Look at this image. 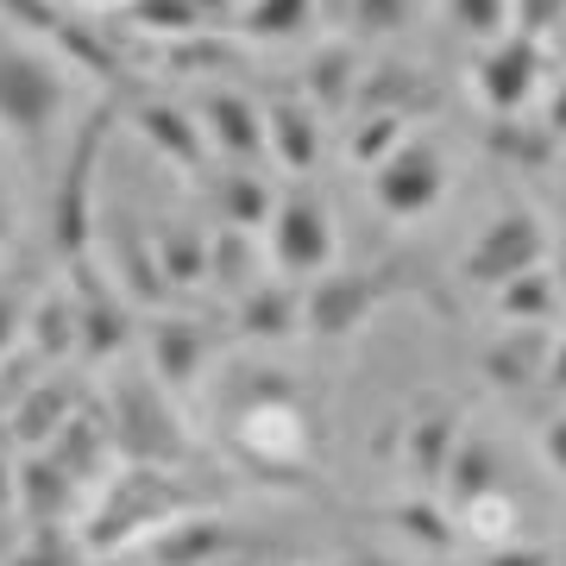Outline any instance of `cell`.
Listing matches in <instances>:
<instances>
[{
    "instance_id": "d4e9b609",
    "label": "cell",
    "mask_w": 566,
    "mask_h": 566,
    "mask_svg": "<svg viewBox=\"0 0 566 566\" xmlns=\"http://www.w3.org/2000/svg\"><path fill=\"white\" fill-rule=\"evenodd\" d=\"M158 259H164V271H170V277H202V240H196V233H189V227H164L158 233Z\"/></svg>"
},
{
    "instance_id": "8992f818",
    "label": "cell",
    "mask_w": 566,
    "mask_h": 566,
    "mask_svg": "<svg viewBox=\"0 0 566 566\" xmlns=\"http://www.w3.org/2000/svg\"><path fill=\"white\" fill-rule=\"evenodd\" d=\"M390 271H353V277H327L315 296H303V327L308 334H353V327L385 303Z\"/></svg>"
},
{
    "instance_id": "f1b7e54d",
    "label": "cell",
    "mask_w": 566,
    "mask_h": 566,
    "mask_svg": "<svg viewBox=\"0 0 566 566\" xmlns=\"http://www.w3.org/2000/svg\"><path fill=\"white\" fill-rule=\"evenodd\" d=\"M542 114H547V139H566V82H554L542 95Z\"/></svg>"
},
{
    "instance_id": "f546056e",
    "label": "cell",
    "mask_w": 566,
    "mask_h": 566,
    "mask_svg": "<svg viewBox=\"0 0 566 566\" xmlns=\"http://www.w3.org/2000/svg\"><path fill=\"white\" fill-rule=\"evenodd\" d=\"M491 566H554V560H547L542 547H516V542H510V547H497V560H491Z\"/></svg>"
},
{
    "instance_id": "30bf717a",
    "label": "cell",
    "mask_w": 566,
    "mask_h": 566,
    "mask_svg": "<svg viewBox=\"0 0 566 566\" xmlns=\"http://www.w3.org/2000/svg\"><path fill=\"white\" fill-rule=\"evenodd\" d=\"M460 434H465V422H460V409L453 403H428L416 422H409V472L416 479H441L447 472V460H453V447H460Z\"/></svg>"
},
{
    "instance_id": "83f0119b",
    "label": "cell",
    "mask_w": 566,
    "mask_h": 566,
    "mask_svg": "<svg viewBox=\"0 0 566 566\" xmlns=\"http://www.w3.org/2000/svg\"><path fill=\"white\" fill-rule=\"evenodd\" d=\"M542 453H547V465L566 479V416H554V422L542 428Z\"/></svg>"
},
{
    "instance_id": "d6a6232c",
    "label": "cell",
    "mask_w": 566,
    "mask_h": 566,
    "mask_svg": "<svg viewBox=\"0 0 566 566\" xmlns=\"http://www.w3.org/2000/svg\"><path fill=\"white\" fill-rule=\"evenodd\" d=\"M7 233H13V214H7V202H0V240H7Z\"/></svg>"
},
{
    "instance_id": "3957f363",
    "label": "cell",
    "mask_w": 566,
    "mask_h": 566,
    "mask_svg": "<svg viewBox=\"0 0 566 566\" xmlns=\"http://www.w3.org/2000/svg\"><path fill=\"white\" fill-rule=\"evenodd\" d=\"M542 76H547V51L535 39H491V51L472 63L479 102L491 107V120H523L528 102H542Z\"/></svg>"
},
{
    "instance_id": "44dd1931",
    "label": "cell",
    "mask_w": 566,
    "mask_h": 566,
    "mask_svg": "<svg viewBox=\"0 0 566 566\" xmlns=\"http://www.w3.org/2000/svg\"><path fill=\"white\" fill-rule=\"evenodd\" d=\"M0 20L13 25V32H25V44H39V39H57L70 13H63L57 0H0Z\"/></svg>"
},
{
    "instance_id": "ac0fdd59",
    "label": "cell",
    "mask_w": 566,
    "mask_h": 566,
    "mask_svg": "<svg viewBox=\"0 0 566 566\" xmlns=\"http://www.w3.org/2000/svg\"><path fill=\"white\" fill-rule=\"evenodd\" d=\"M497 308H504L510 327H542L547 315L560 308V277L542 264V271H528V277L504 283V290H497Z\"/></svg>"
},
{
    "instance_id": "6da1fadb",
    "label": "cell",
    "mask_w": 566,
    "mask_h": 566,
    "mask_svg": "<svg viewBox=\"0 0 566 566\" xmlns=\"http://www.w3.org/2000/svg\"><path fill=\"white\" fill-rule=\"evenodd\" d=\"M63 107H70V82L57 63L32 44H0V133L20 139L32 158H44Z\"/></svg>"
},
{
    "instance_id": "ba28073f",
    "label": "cell",
    "mask_w": 566,
    "mask_h": 566,
    "mask_svg": "<svg viewBox=\"0 0 566 566\" xmlns=\"http://www.w3.org/2000/svg\"><path fill=\"white\" fill-rule=\"evenodd\" d=\"M102 133H107V114L82 126L76 151H70V170H63V196H57V245L76 259L82 245H88V189H95V164H102Z\"/></svg>"
},
{
    "instance_id": "2e32d148",
    "label": "cell",
    "mask_w": 566,
    "mask_h": 566,
    "mask_svg": "<svg viewBox=\"0 0 566 566\" xmlns=\"http://www.w3.org/2000/svg\"><path fill=\"white\" fill-rule=\"evenodd\" d=\"M303 422H296V409L290 403H259L252 416L240 422V447H252V453H264V460H296L303 453Z\"/></svg>"
},
{
    "instance_id": "1f68e13d",
    "label": "cell",
    "mask_w": 566,
    "mask_h": 566,
    "mask_svg": "<svg viewBox=\"0 0 566 566\" xmlns=\"http://www.w3.org/2000/svg\"><path fill=\"white\" fill-rule=\"evenodd\" d=\"M13 327H20V303L0 296V353H7V340H13Z\"/></svg>"
},
{
    "instance_id": "4fadbf2b",
    "label": "cell",
    "mask_w": 566,
    "mask_h": 566,
    "mask_svg": "<svg viewBox=\"0 0 566 566\" xmlns=\"http://www.w3.org/2000/svg\"><path fill=\"white\" fill-rule=\"evenodd\" d=\"M447 485V504H479V497H491L497 491V453H491V441H479V434H460V447H453V460H447L441 472Z\"/></svg>"
},
{
    "instance_id": "7a4b0ae2",
    "label": "cell",
    "mask_w": 566,
    "mask_h": 566,
    "mask_svg": "<svg viewBox=\"0 0 566 566\" xmlns=\"http://www.w3.org/2000/svg\"><path fill=\"white\" fill-rule=\"evenodd\" d=\"M547 245L554 240H547V227H542L535 208H504V214L472 240V252H465V277L479 283V290H504V283L542 271Z\"/></svg>"
},
{
    "instance_id": "7c38bea8",
    "label": "cell",
    "mask_w": 566,
    "mask_h": 566,
    "mask_svg": "<svg viewBox=\"0 0 566 566\" xmlns=\"http://www.w3.org/2000/svg\"><path fill=\"white\" fill-rule=\"evenodd\" d=\"M547 353H554V340H547L542 327H516L510 340H497V346H491L485 371H491V378H497L504 390H528V385H542Z\"/></svg>"
},
{
    "instance_id": "7402d4cb",
    "label": "cell",
    "mask_w": 566,
    "mask_h": 566,
    "mask_svg": "<svg viewBox=\"0 0 566 566\" xmlns=\"http://www.w3.org/2000/svg\"><path fill=\"white\" fill-rule=\"evenodd\" d=\"M416 13V0H346V20L359 25L365 39H397Z\"/></svg>"
},
{
    "instance_id": "e575fe53",
    "label": "cell",
    "mask_w": 566,
    "mask_h": 566,
    "mask_svg": "<svg viewBox=\"0 0 566 566\" xmlns=\"http://www.w3.org/2000/svg\"><path fill=\"white\" fill-rule=\"evenodd\" d=\"M554 277H560V290H566V240H560V271H554Z\"/></svg>"
},
{
    "instance_id": "cb8c5ba5",
    "label": "cell",
    "mask_w": 566,
    "mask_h": 566,
    "mask_svg": "<svg viewBox=\"0 0 566 566\" xmlns=\"http://www.w3.org/2000/svg\"><path fill=\"white\" fill-rule=\"evenodd\" d=\"M447 13L465 39H504L510 25V0H447Z\"/></svg>"
},
{
    "instance_id": "8fae6325",
    "label": "cell",
    "mask_w": 566,
    "mask_h": 566,
    "mask_svg": "<svg viewBox=\"0 0 566 566\" xmlns=\"http://www.w3.org/2000/svg\"><path fill=\"white\" fill-rule=\"evenodd\" d=\"M315 13H322V0H240L233 25L252 44H290L315 25Z\"/></svg>"
},
{
    "instance_id": "9c48e42d",
    "label": "cell",
    "mask_w": 566,
    "mask_h": 566,
    "mask_svg": "<svg viewBox=\"0 0 566 566\" xmlns=\"http://www.w3.org/2000/svg\"><path fill=\"white\" fill-rule=\"evenodd\" d=\"M264 151L283 164V170H315L322 164V114L303 102V95H277L264 107Z\"/></svg>"
},
{
    "instance_id": "e0dca14e",
    "label": "cell",
    "mask_w": 566,
    "mask_h": 566,
    "mask_svg": "<svg viewBox=\"0 0 566 566\" xmlns=\"http://www.w3.org/2000/svg\"><path fill=\"white\" fill-rule=\"evenodd\" d=\"M403 139H409V114H390V107H359V120H353V133H346V158L371 170V164H385Z\"/></svg>"
},
{
    "instance_id": "484cf974",
    "label": "cell",
    "mask_w": 566,
    "mask_h": 566,
    "mask_svg": "<svg viewBox=\"0 0 566 566\" xmlns=\"http://www.w3.org/2000/svg\"><path fill=\"white\" fill-rule=\"evenodd\" d=\"M196 359H202V340H196L189 327H158V365H164V378H189V371H196Z\"/></svg>"
},
{
    "instance_id": "603a6c76",
    "label": "cell",
    "mask_w": 566,
    "mask_h": 566,
    "mask_svg": "<svg viewBox=\"0 0 566 566\" xmlns=\"http://www.w3.org/2000/svg\"><path fill=\"white\" fill-rule=\"evenodd\" d=\"M296 322H303V303H296L290 290H259V296L245 303V327H252V334H290Z\"/></svg>"
},
{
    "instance_id": "52a82bcc",
    "label": "cell",
    "mask_w": 566,
    "mask_h": 566,
    "mask_svg": "<svg viewBox=\"0 0 566 566\" xmlns=\"http://www.w3.org/2000/svg\"><path fill=\"white\" fill-rule=\"evenodd\" d=\"M196 126H202V145L208 151H221V158H240V164L264 158V114L245 102L240 88H214V95H202Z\"/></svg>"
},
{
    "instance_id": "d6986e66",
    "label": "cell",
    "mask_w": 566,
    "mask_h": 566,
    "mask_svg": "<svg viewBox=\"0 0 566 566\" xmlns=\"http://www.w3.org/2000/svg\"><path fill=\"white\" fill-rule=\"evenodd\" d=\"M126 20L139 25V32H151V39L177 44V39H189V32H202L208 13L196 7V0H133Z\"/></svg>"
},
{
    "instance_id": "4316f807",
    "label": "cell",
    "mask_w": 566,
    "mask_h": 566,
    "mask_svg": "<svg viewBox=\"0 0 566 566\" xmlns=\"http://www.w3.org/2000/svg\"><path fill=\"white\" fill-rule=\"evenodd\" d=\"M510 20H516V39L542 44L547 32L566 20V0H510Z\"/></svg>"
},
{
    "instance_id": "836d02e7",
    "label": "cell",
    "mask_w": 566,
    "mask_h": 566,
    "mask_svg": "<svg viewBox=\"0 0 566 566\" xmlns=\"http://www.w3.org/2000/svg\"><path fill=\"white\" fill-rule=\"evenodd\" d=\"M76 7H133V0H76Z\"/></svg>"
},
{
    "instance_id": "4dcf8cb0",
    "label": "cell",
    "mask_w": 566,
    "mask_h": 566,
    "mask_svg": "<svg viewBox=\"0 0 566 566\" xmlns=\"http://www.w3.org/2000/svg\"><path fill=\"white\" fill-rule=\"evenodd\" d=\"M542 390H554V397H566V340L547 353V371H542Z\"/></svg>"
},
{
    "instance_id": "5b68a950",
    "label": "cell",
    "mask_w": 566,
    "mask_h": 566,
    "mask_svg": "<svg viewBox=\"0 0 566 566\" xmlns=\"http://www.w3.org/2000/svg\"><path fill=\"white\" fill-rule=\"evenodd\" d=\"M271 259L283 271H296V277L327 271V259H334V221H327V208L315 196L296 189V196H283L271 208Z\"/></svg>"
},
{
    "instance_id": "5bb4252c",
    "label": "cell",
    "mask_w": 566,
    "mask_h": 566,
    "mask_svg": "<svg viewBox=\"0 0 566 566\" xmlns=\"http://www.w3.org/2000/svg\"><path fill=\"white\" fill-rule=\"evenodd\" d=\"M359 82H365V57H359V51H353V44H327L322 57L308 63L303 102L308 107H346L353 95H359Z\"/></svg>"
},
{
    "instance_id": "ffe728a7",
    "label": "cell",
    "mask_w": 566,
    "mask_h": 566,
    "mask_svg": "<svg viewBox=\"0 0 566 566\" xmlns=\"http://www.w3.org/2000/svg\"><path fill=\"white\" fill-rule=\"evenodd\" d=\"M271 208H277V196L264 189L252 170H233V177H221V214L233 227H271Z\"/></svg>"
},
{
    "instance_id": "277c9868",
    "label": "cell",
    "mask_w": 566,
    "mask_h": 566,
    "mask_svg": "<svg viewBox=\"0 0 566 566\" xmlns=\"http://www.w3.org/2000/svg\"><path fill=\"white\" fill-rule=\"evenodd\" d=\"M447 196V164L428 139H403L385 164H371V202L390 221H422L428 208Z\"/></svg>"
},
{
    "instance_id": "9a60e30c",
    "label": "cell",
    "mask_w": 566,
    "mask_h": 566,
    "mask_svg": "<svg viewBox=\"0 0 566 566\" xmlns=\"http://www.w3.org/2000/svg\"><path fill=\"white\" fill-rule=\"evenodd\" d=\"M139 133L158 151H170V158L182 164V170H202L208 164V145H202V126L189 120V114H177L170 102H145L139 107Z\"/></svg>"
}]
</instances>
